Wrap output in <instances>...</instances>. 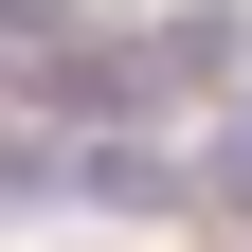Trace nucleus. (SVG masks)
<instances>
[{
  "label": "nucleus",
  "instance_id": "1",
  "mask_svg": "<svg viewBox=\"0 0 252 252\" xmlns=\"http://www.w3.org/2000/svg\"><path fill=\"white\" fill-rule=\"evenodd\" d=\"M90 198H108V216H180V198H198V180H180L162 144H90Z\"/></svg>",
  "mask_w": 252,
  "mask_h": 252
},
{
  "label": "nucleus",
  "instance_id": "2",
  "mask_svg": "<svg viewBox=\"0 0 252 252\" xmlns=\"http://www.w3.org/2000/svg\"><path fill=\"white\" fill-rule=\"evenodd\" d=\"M198 198H216V216H252V108H234V126L198 144Z\"/></svg>",
  "mask_w": 252,
  "mask_h": 252
},
{
  "label": "nucleus",
  "instance_id": "3",
  "mask_svg": "<svg viewBox=\"0 0 252 252\" xmlns=\"http://www.w3.org/2000/svg\"><path fill=\"white\" fill-rule=\"evenodd\" d=\"M54 252H90V234H54Z\"/></svg>",
  "mask_w": 252,
  "mask_h": 252
}]
</instances>
